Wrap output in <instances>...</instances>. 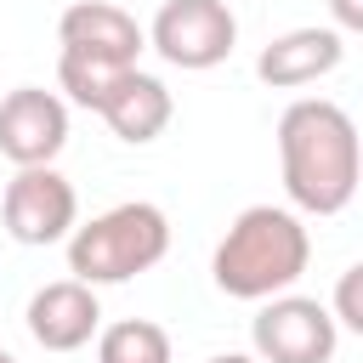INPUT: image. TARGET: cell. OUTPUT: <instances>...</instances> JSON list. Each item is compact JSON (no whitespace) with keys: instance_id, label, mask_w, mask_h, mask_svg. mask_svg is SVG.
Segmentation results:
<instances>
[{"instance_id":"cell-16","label":"cell","mask_w":363,"mask_h":363,"mask_svg":"<svg viewBox=\"0 0 363 363\" xmlns=\"http://www.w3.org/2000/svg\"><path fill=\"white\" fill-rule=\"evenodd\" d=\"M0 363H17V352H6V346H0Z\"/></svg>"},{"instance_id":"cell-4","label":"cell","mask_w":363,"mask_h":363,"mask_svg":"<svg viewBox=\"0 0 363 363\" xmlns=\"http://www.w3.org/2000/svg\"><path fill=\"white\" fill-rule=\"evenodd\" d=\"M147 45L182 68V74H204L221 68L238 45V17L227 0H164L147 23Z\"/></svg>"},{"instance_id":"cell-13","label":"cell","mask_w":363,"mask_h":363,"mask_svg":"<svg viewBox=\"0 0 363 363\" xmlns=\"http://www.w3.org/2000/svg\"><path fill=\"white\" fill-rule=\"evenodd\" d=\"M329 312L340 329L363 335V261H352L340 278H335V295H329Z\"/></svg>"},{"instance_id":"cell-3","label":"cell","mask_w":363,"mask_h":363,"mask_svg":"<svg viewBox=\"0 0 363 363\" xmlns=\"http://www.w3.org/2000/svg\"><path fill=\"white\" fill-rule=\"evenodd\" d=\"M170 255V216L147 199H125L68 233V272L91 289L130 284Z\"/></svg>"},{"instance_id":"cell-12","label":"cell","mask_w":363,"mask_h":363,"mask_svg":"<svg viewBox=\"0 0 363 363\" xmlns=\"http://www.w3.org/2000/svg\"><path fill=\"white\" fill-rule=\"evenodd\" d=\"M96 363H176L170 329L153 318H119L96 335Z\"/></svg>"},{"instance_id":"cell-15","label":"cell","mask_w":363,"mask_h":363,"mask_svg":"<svg viewBox=\"0 0 363 363\" xmlns=\"http://www.w3.org/2000/svg\"><path fill=\"white\" fill-rule=\"evenodd\" d=\"M210 363H261V357H255V352H216Z\"/></svg>"},{"instance_id":"cell-9","label":"cell","mask_w":363,"mask_h":363,"mask_svg":"<svg viewBox=\"0 0 363 363\" xmlns=\"http://www.w3.org/2000/svg\"><path fill=\"white\" fill-rule=\"evenodd\" d=\"M23 323L34 335V346L45 352H79L102 335V301L91 284L79 278H57V284H40L23 306Z\"/></svg>"},{"instance_id":"cell-6","label":"cell","mask_w":363,"mask_h":363,"mask_svg":"<svg viewBox=\"0 0 363 363\" xmlns=\"http://www.w3.org/2000/svg\"><path fill=\"white\" fill-rule=\"evenodd\" d=\"M0 221H6V233H11L17 244H28V250L68 244V233L79 227V193H74V182H68L57 164L17 170V176L6 182Z\"/></svg>"},{"instance_id":"cell-1","label":"cell","mask_w":363,"mask_h":363,"mask_svg":"<svg viewBox=\"0 0 363 363\" xmlns=\"http://www.w3.org/2000/svg\"><path fill=\"white\" fill-rule=\"evenodd\" d=\"M278 170L295 216H340L363 187V142L340 102L295 96L278 113Z\"/></svg>"},{"instance_id":"cell-11","label":"cell","mask_w":363,"mask_h":363,"mask_svg":"<svg viewBox=\"0 0 363 363\" xmlns=\"http://www.w3.org/2000/svg\"><path fill=\"white\" fill-rule=\"evenodd\" d=\"M170 113H176L170 85H164L159 74H142V68H125V74L108 85L102 108H96V119H102L119 142H130V147L159 142V136H164V125H170Z\"/></svg>"},{"instance_id":"cell-5","label":"cell","mask_w":363,"mask_h":363,"mask_svg":"<svg viewBox=\"0 0 363 363\" xmlns=\"http://www.w3.org/2000/svg\"><path fill=\"white\" fill-rule=\"evenodd\" d=\"M250 346L261 363H335L340 323L312 295H272L250 318Z\"/></svg>"},{"instance_id":"cell-14","label":"cell","mask_w":363,"mask_h":363,"mask_svg":"<svg viewBox=\"0 0 363 363\" xmlns=\"http://www.w3.org/2000/svg\"><path fill=\"white\" fill-rule=\"evenodd\" d=\"M329 28L335 34H363V0H329Z\"/></svg>"},{"instance_id":"cell-2","label":"cell","mask_w":363,"mask_h":363,"mask_svg":"<svg viewBox=\"0 0 363 363\" xmlns=\"http://www.w3.org/2000/svg\"><path fill=\"white\" fill-rule=\"evenodd\" d=\"M306 261H312L306 221L284 204H250L221 233V244L210 255V278H216L221 295L261 306L272 295H289L295 278L306 272Z\"/></svg>"},{"instance_id":"cell-10","label":"cell","mask_w":363,"mask_h":363,"mask_svg":"<svg viewBox=\"0 0 363 363\" xmlns=\"http://www.w3.org/2000/svg\"><path fill=\"white\" fill-rule=\"evenodd\" d=\"M340 57H346V40H340L329 23L284 28L278 40L261 45V57H255V79L272 85V91H301V85H318L323 74H335Z\"/></svg>"},{"instance_id":"cell-8","label":"cell","mask_w":363,"mask_h":363,"mask_svg":"<svg viewBox=\"0 0 363 363\" xmlns=\"http://www.w3.org/2000/svg\"><path fill=\"white\" fill-rule=\"evenodd\" d=\"M57 45L68 57H91V62H108V68H136V57L147 51V28L113 0H74L57 17Z\"/></svg>"},{"instance_id":"cell-7","label":"cell","mask_w":363,"mask_h":363,"mask_svg":"<svg viewBox=\"0 0 363 363\" xmlns=\"http://www.w3.org/2000/svg\"><path fill=\"white\" fill-rule=\"evenodd\" d=\"M68 147V102L45 85H17L0 96V159L17 170L57 164Z\"/></svg>"}]
</instances>
